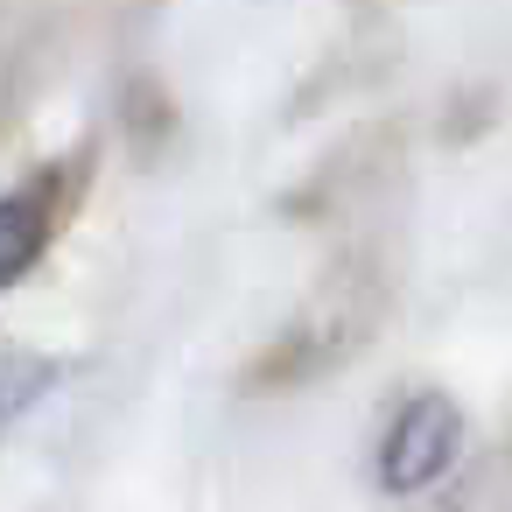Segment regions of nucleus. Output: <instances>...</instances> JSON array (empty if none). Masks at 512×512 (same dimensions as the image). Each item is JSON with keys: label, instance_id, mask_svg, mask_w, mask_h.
Returning <instances> with one entry per match:
<instances>
[{"label": "nucleus", "instance_id": "f257e3e1", "mask_svg": "<svg viewBox=\"0 0 512 512\" xmlns=\"http://www.w3.org/2000/svg\"><path fill=\"white\" fill-rule=\"evenodd\" d=\"M456 449H463V414H456V400H449V393H414V400L393 414L386 442H379V484H386V491H428V484L456 463Z\"/></svg>", "mask_w": 512, "mask_h": 512}, {"label": "nucleus", "instance_id": "f03ea898", "mask_svg": "<svg viewBox=\"0 0 512 512\" xmlns=\"http://www.w3.org/2000/svg\"><path fill=\"white\" fill-rule=\"evenodd\" d=\"M57 211H64V183L57 176H29V183H15L8 197H0V288H15L36 267V253L57 232Z\"/></svg>", "mask_w": 512, "mask_h": 512}, {"label": "nucleus", "instance_id": "7ed1b4c3", "mask_svg": "<svg viewBox=\"0 0 512 512\" xmlns=\"http://www.w3.org/2000/svg\"><path fill=\"white\" fill-rule=\"evenodd\" d=\"M50 386H57V358L22 351V344H0V435H8Z\"/></svg>", "mask_w": 512, "mask_h": 512}, {"label": "nucleus", "instance_id": "20e7f679", "mask_svg": "<svg viewBox=\"0 0 512 512\" xmlns=\"http://www.w3.org/2000/svg\"><path fill=\"white\" fill-rule=\"evenodd\" d=\"M456 512H512V470L477 477V484H470V498H463Z\"/></svg>", "mask_w": 512, "mask_h": 512}]
</instances>
